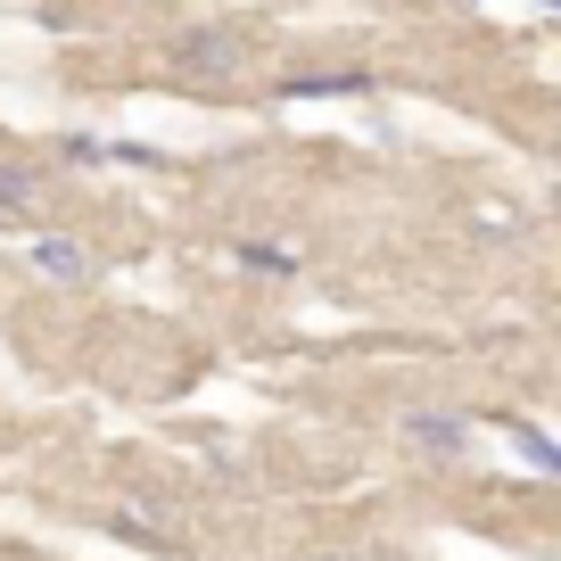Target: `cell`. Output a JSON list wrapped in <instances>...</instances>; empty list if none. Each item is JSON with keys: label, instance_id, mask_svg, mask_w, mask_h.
<instances>
[{"label": "cell", "instance_id": "ba28073f", "mask_svg": "<svg viewBox=\"0 0 561 561\" xmlns=\"http://www.w3.org/2000/svg\"><path fill=\"white\" fill-rule=\"evenodd\" d=\"M322 561H364V553H322Z\"/></svg>", "mask_w": 561, "mask_h": 561}, {"label": "cell", "instance_id": "5b68a950", "mask_svg": "<svg viewBox=\"0 0 561 561\" xmlns=\"http://www.w3.org/2000/svg\"><path fill=\"white\" fill-rule=\"evenodd\" d=\"M240 264H256V273H298V256L273 240H240Z\"/></svg>", "mask_w": 561, "mask_h": 561}, {"label": "cell", "instance_id": "277c9868", "mask_svg": "<svg viewBox=\"0 0 561 561\" xmlns=\"http://www.w3.org/2000/svg\"><path fill=\"white\" fill-rule=\"evenodd\" d=\"M0 215H34V174L25 165H0Z\"/></svg>", "mask_w": 561, "mask_h": 561}, {"label": "cell", "instance_id": "9c48e42d", "mask_svg": "<svg viewBox=\"0 0 561 561\" xmlns=\"http://www.w3.org/2000/svg\"><path fill=\"white\" fill-rule=\"evenodd\" d=\"M537 9H553V0H537Z\"/></svg>", "mask_w": 561, "mask_h": 561}, {"label": "cell", "instance_id": "52a82bcc", "mask_svg": "<svg viewBox=\"0 0 561 561\" xmlns=\"http://www.w3.org/2000/svg\"><path fill=\"white\" fill-rule=\"evenodd\" d=\"M289 91H364V75L347 67V75H314V83H289Z\"/></svg>", "mask_w": 561, "mask_h": 561}, {"label": "cell", "instance_id": "8992f818", "mask_svg": "<svg viewBox=\"0 0 561 561\" xmlns=\"http://www.w3.org/2000/svg\"><path fill=\"white\" fill-rule=\"evenodd\" d=\"M504 430H512V438H520V455L537 462V471H553V462H561V455H553V438H545V430H528V421H504Z\"/></svg>", "mask_w": 561, "mask_h": 561}, {"label": "cell", "instance_id": "7a4b0ae2", "mask_svg": "<svg viewBox=\"0 0 561 561\" xmlns=\"http://www.w3.org/2000/svg\"><path fill=\"white\" fill-rule=\"evenodd\" d=\"M174 58L198 67V75H231V67H240V42H231V25H198V34L174 42Z\"/></svg>", "mask_w": 561, "mask_h": 561}, {"label": "cell", "instance_id": "3957f363", "mask_svg": "<svg viewBox=\"0 0 561 561\" xmlns=\"http://www.w3.org/2000/svg\"><path fill=\"white\" fill-rule=\"evenodd\" d=\"M404 438L430 446V455H462V446H471V421H455V413H413V421H404Z\"/></svg>", "mask_w": 561, "mask_h": 561}, {"label": "cell", "instance_id": "6da1fadb", "mask_svg": "<svg viewBox=\"0 0 561 561\" xmlns=\"http://www.w3.org/2000/svg\"><path fill=\"white\" fill-rule=\"evenodd\" d=\"M25 256H34V273L42 280H91V248L83 240H67V231H34V240H25Z\"/></svg>", "mask_w": 561, "mask_h": 561}]
</instances>
